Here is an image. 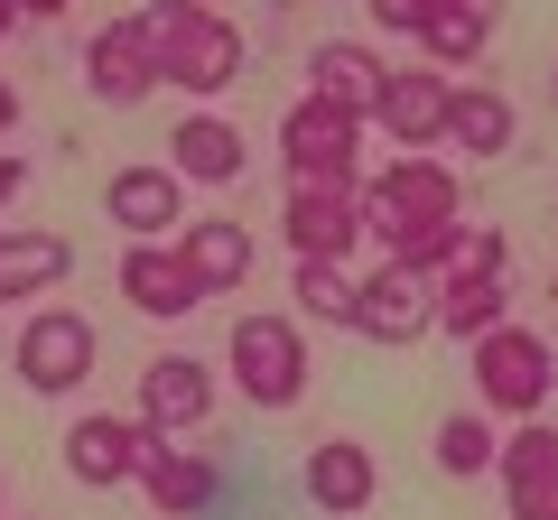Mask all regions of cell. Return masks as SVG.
I'll list each match as a JSON object with an SVG mask.
<instances>
[{
    "label": "cell",
    "instance_id": "obj_1",
    "mask_svg": "<svg viewBox=\"0 0 558 520\" xmlns=\"http://www.w3.org/2000/svg\"><path fill=\"white\" fill-rule=\"evenodd\" d=\"M140 38H149V57H159V84H178V94L215 102L242 84V28L223 20V10H186V0H149V10H131Z\"/></svg>",
    "mask_w": 558,
    "mask_h": 520
},
{
    "label": "cell",
    "instance_id": "obj_2",
    "mask_svg": "<svg viewBox=\"0 0 558 520\" xmlns=\"http://www.w3.org/2000/svg\"><path fill=\"white\" fill-rule=\"evenodd\" d=\"M549 391H558V344L549 335H531V325H512L502 317L494 335H475V400H484V419H539L549 409Z\"/></svg>",
    "mask_w": 558,
    "mask_h": 520
},
{
    "label": "cell",
    "instance_id": "obj_3",
    "mask_svg": "<svg viewBox=\"0 0 558 520\" xmlns=\"http://www.w3.org/2000/svg\"><path fill=\"white\" fill-rule=\"evenodd\" d=\"M223 362H233V381H242V400L252 409H299V391H307V335H299V317H279V307H260V317H233V344H223Z\"/></svg>",
    "mask_w": 558,
    "mask_h": 520
},
{
    "label": "cell",
    "instance_id": "obj_4",
    "mask_svg": "<svg viewBox=\"0 0 558 520\" xmlns=\"http://www.w3.org/2000/svg\"><path fill=\"white\" fill-rule=\"evenodd\" d=\"M457 205H465V186H457V168L447 159H391L373 186H363V242H381L391 251L400 233H418V223H457Z\"/></svg>",
    "mask_w": 558,
    "mask_h": 520
},
{
    "label": "cell",
    "instance_id": "obj_5",
    "mask_svg": "<svg viewBox=\"0 0 558 520\" xmlns=\"http://www.w3.org/2000/svg\"><path fill=\"white\" fill-rule=\"evenodd\" d=\"M363 177H289V205H279V233L299 260H344L363 242Z\"/></svg>",
    "mask_w": 558,
    "mask_h": 520
},
{
    "label": "cell",
    "instance_id": "obj_6",
    "mask_svg": "<svg viewBox=\"0 0 558 520\" xmlns=\"http://www.w3.org/2000/svg\"><path fill=\"white\" fill-rule=\"evenodd\" d=\"M94 317H75V307H38V317L20 325V381L38 391V400H65V391H84L94 381Z\"/></svg>",
    "mask_w": 558,
    "mask_h": 520
},
{
    "label": "cell",
    "instance_id": "obj_7",
    "mask_svg": "<svg viewBox=\"0 0 558 520\" xmlns=\"http://www.w3.org/2000/svg\"><path fill=\"white\" fill-rule=\"evenodd\" d=\"M428 317H438V288L410 280V270H391L381 260L373 280H354V317H344V335L381 344V354H410L418 335H428Z\"/></svg>",
    "mask_w": 558,
    "mask_h": 520
},
{
    "label": "cell",
    "instance_id": "obj_8",
    "mask_svg": "<svg viewBox=\"0 0 558 520\" xmlns=\"http://www.w3.org/2000/svg\"><path fill=\"white\" fill-rule=\"evenodd\" d=\"M102 214H112V233H131V242H178V233H186V177H178L168 159L112 168Z\"/></svg>",
    "mask_w": 558,
    "mask_h": 520
},
{
    "label": "cell",
    "instance_id": "obj_9",
    "mask_svg": "<svg viewBox=\"0 0 558 520\" xmlns=\"http://www.w3.org/2000/svg\"><path fill=\"white\" fill-rule=\"evenodd\" d=\"M279 159H289V177H354L363 121H344L336 102H317V94H299L279 112Z\"/></svg>",
    "mask_w": 558,
    "mask_h": 520
},
{
    "label": "cell",
    "instance_id": "obj_10",
    "mask_svg": "<svg viewBox=\"0 0 558 520\" xmlns=\"http://www.w3.org/2000/svg\"><path fill=\"white\" fill-rule=\"evenodd\" d=\"M140 437H196L205 419H215V372H205L196 354H159L149 372H140Z\"/></svg>",
    "mask_w": 558,
    "mask_h": 520
},
{
    "label": "cell",
    "instance_id": "obj_11",
    "mask_svg": "<svg viewBox=\"0 0 558 520\" xmlns=\"http://www.w3.org/2000/svg\"><path fill=\"white\" fill-rule=\"evenodd\" d=\"M447 102H457V75H438V65H391V84H381L373 121L391 131V149L428 159V149L447 140Z\"/></svg>",
    "mask_w": 558,
    "mask_h": 520
},
{
    "label": "cell",
    "instance_id": "obj_12",
    "mask_svg": "<svg viewBox=\"0 0 558 520\" xmlns=\"http://www.w3.org/2000/svg\"><path fill=\"white\" fill-rule=\"evenodd\" d=\"M502 474V511L512 520H558V428L549 419H521L494 456Z\"/></svg>",
    "mask_w": 558,
    "mask_h": 520
},
{
    "label": "cell",
    "instance_id": "obj_13",
    "mask_svg": "<svg viewBox=\"0 0 558 520\" xmlns=\"http://www.w3.org/2000/svg\"><path fill=\"white\" fill-rule=\"evenodd\" d=\"M84 84H94V102H112V112H131V102L159 94V57H149V38H140L131 10L94 28V47H84Z\"/></svg>",
    "mask_w": 558,
    "mask_h": 520
},
{
    "label": "cell",
    "instance_id": "obj_14",
    "mask_svg": "<svg viewBox=\"0 0 558 520\" xmlns=\"http://www.w3.org/2000/svg\"><path fill=\"white\" fill-rule=\"evenodd\" d=\"M131 483H140L149 502H159L168 520H196L205 502L223 493V465H215V456H186L178 437H140V465H131Z\"/></svg>",
    "mask_w": 558,
    "mask_h": 520
},
{
    "label": "cell",
    "instance_id": "obj_15",
    "mask_svg": "<svg viewBox=\"0 0 558 520\" xmlns=\"http://www.w3.org/2000/svg\"><path fill=\"white\" fill-rule=\"evenodd\" d=\"M299 493L317 502L326 520H354V511H373V493H381V465H373V446H363V437H326V446H307V465H299Z\"/></svg>",
    "mask_w": 558,
    "mask_h": 520
},
{
    "label": "cell",
    "instance_id": "obj_16",
    "mask_svg": "<svg viewBox=\"0 0 558 520\" xmlns=\"http://www.w3.org/2000/svg\"><path fill=\"white\" fill-rule=\"evenodd\" d=\"M168 168H178L186 186H242V168H252V140H242L223 112H186L178 131H168Z\"/></svg>",
    "mask_w": 558,
    "mask_h": 520
},
{
    "label": "cell",
    "instance_id": "obj_17",
    "mask_svg": "<svg viewBox=\"0 0 558 520\" xmlns=\"http://www.w3.org/2000/svg\"><path fill=\"white\" fill-rule=\"evenodd\" d=\"M140 465V419H112V409H94V419L65 428V474L84 483V493H121Z\"/></svg>",
    "mask_w": 558,
    "mask_h": 520
},
{
    "label": "cell",
    "instance_id": "obj_18",
    "mask_svg": "<svg viewBox=\"0 0 558 520\" xmlns=\"http://www.w3.org/2000/svg\"><path fill=\"white\" fill-rule=\"evenodd\" d=\"M381 84H391V65H381L363 38H326L317 57H307V94H317V102H336L344 121H373Z\"/></svg>",
    "mask_w": 558,
    "mask_h": 520
},
{
    "label": "cell",
    "instance_id": "obj_19",
    "mask_svg": "<svg viewBox=\"0 0 558 520\" xmlns=\"http://www.w3.org/2000/svg\"><path fill=\"white\" fill-rule=\"evenodd\" d=\"M168 251H178V270L196 280V298H223V288H242V280H252V233H242L233 214L186 223V233L168 242Z\"/></svg>",
    "mask_w": 558,
    "mask_h": 520
},
{
    "label": "cell",
    "instance_id": "obj_20",
    "mask_svg": "<svg viewBox=\"0 0 558 520\" xmlns=\"http://www.w3.org/2000/svg\"><path fill=\"white\" fill-rule=\"evenodd\" d=\"M112 280H121V298H131L140 317H186V307H205L168 242H121V270H112Z\"/></svg>",
    "mask_w": 558,
    "mask_h": 520
},
{
    "label": "cell",
    "instance_id": "obj_21",
    "mask_svg": "<svg viewBox=\"0 0 558 520\" xmlns=\"http://www.w3.org/2000/svg\"><path fill=\"white\" fill-rule=\"evenodd\" d=\"M75 270V242L65 233H0V307H28Z\"/></svg>",
    "mask_w": 558,
    "mask_h": 520
},
{
    "label": "cell",
    "instance_id": "obj_22",
    "mask_svg": "<svg viewBox=\"0 0 558 520\" xmlns=\"http://www.w3.org/2000/svg\"><path fill=\"white\" fill-rule=\"evenodd\" d=\"M438 288V317H428V335L447 344H475L502 325V307H512V280H428Z\"/></svg>",
    "mask_w": 558,
    "mask_h": 520
},
{
    "label": "cell",
    "instance_id": "obj_23",
    "mask_svg": "<svg viewBox=\"0 0 558 520\" xmlns=\"http://www.w3.org/2000/svg\"><path fill=\"white\" fill-rule=\"evenodd\" d=\"M512 102L494 94V84H457V102H447V140L465 149V159H502L512 149Z\"/></svg>",
    "mask_w": 558,
    "mask_h": 520
},
{
    "label": "cell",
    "instance_id": "obj_24",
    "mask_svg": "<svg viewBox=\"0 0 558 520\" xmlns=\"http://www.w3.org/2000/svg\"><path fill=\"white\" fill-rule=\"evenodd\" d=\"M418 47H428L418 65H438V75H457V65H475L484 47H494V10H484V0H457V10H438V20L418 28Z\"/></svg>",
    "mask_w": 558,
    "mask_h": 520
},
{
    "label": "cell",
    "instance_id": "obj_25",
    "mask_svg": "<svg viewBox=\"0 0 558 520\" xmlns=\"http://www.w3.org/2000/svg\"><path fill=\"white\" fill-rule=\"evenodd\" d=\"M428 456H438V474H447V483H475V474H494L502 437H494V419H484V409H457V419H438Z\"/></svg>",
    "mask_w": 558,
    "mask_h": 520
},
{
    "label": "cell",
    "instance_id": "obj_26",
    "mask_svg": "<svg viewBox=\"0 0 558 520\" xmlns=\"http://www.w3.org/2000/svg\"><path fill=\"white\" fill-rule=\"evenodd\" d=\"M289 307H307L317 325H344V317H354V280H344V260H299V270H289Z\"/></svg>",
    "mask_w": 558,
    "mask_h": 520
},
{
    "label": "cell",
    "instance_id": "obj_27",
    "mask_svg": "<svg viewBox=\"0 0 558 520\" xmlns=\"http://www.w3.org/2000/svg\"><path fill=\"white\" fill-rule=\"evenodd\" d=\"M502 270H512L502 233H484V223H457V260H447V280H502Z\"/></svg>",
    "mask_w": 558,
    "mask_h": 520
},
{
    "label": "cell",
    "instance_id": "obj_28",
    "mask_svg": "<svg viewBox=\"0 0 558 520\" xmlns=\"http://www.w3.org/2000/svg\"><path fill=\"white\" fill-rule=\"evenodd\" d=\"M20 196H28V159H0V214H10Z\"/></svg>",
    "mask_w": 558,
    "mask_h": 520
},
{
    "label": "cell",
    "instance_id": "obj_29",
    "mask_svg": "<svg viewBox=\"0 0 558 520\" xmlns=\"http://www.w3.org/2000/svg\"><path fill=\"white\" fill-rule=\"evenodd\" d=\"M75 0H10V20H65Z\"/></svg>",
    "mask_w": 558,
    "mask_h": 520
},
{
    "label": "cell",
    "instance_id": "obj_30",
    "mask_svg": "<svg viewBox=\"0 0 558 520\" xmlns=\"http://www.w3.org/2000/svg\"><path fill=\"white\" fill-rule=\"evenodd\" d=\"M10 131H20V84L0 75V140H10Z\"/></svg>",
    "mask_w": 558,
    "mask_h": 520
},
{
    "label": "cell",
    "instance_id": "obj_31",
    "mask_svg": "<svg viewBox=\"0 0 558 520\" xmlns=\"http://www.w3.org/2000/svg\"><path fill=\"white\" fill-rule=\"evenodd\" d=\"M418 10H428V20H438V10H457V0H418Z\"/></svg>",
    "mask_w": 558,
    "mask_h": 520
},
{
    "label": "cell",
    "instance_id": "obj_32",
    "mask_svg": "<svg viewBox=\"0 0 558 520\" xmlns=\"http://www.w3.org/2000/svg\"><path fill=\"white\" fill-rule=\"evenodd\" d=\"M10 28H20V20H10V0H0V38H10Z\"/></svg>",
    "mask_w": 558,
    "mask_h": 520
},
{
    "label": "cell",
    "instance_id": "obj_33",
    "mask_svg": "<svg viewBox=\"0 0 558 520\" xmlns=\"http://www.w3.org/2000/svg\"><path fill=\"white\" fill-rule=\"evenodd\" d=\"M186 10H223V0H186Z\"/></svg>",
    "mask_w": 558,
    "mask_h": 520
},
{
    "label": "cell",
    "instance_id": "obj_34",
    "mask_svg": "<svg viewBox=\"0 0 558 520\" xmlns=\"http://www.w3.org/2000/svg\"><path fill=\"white\" fill-rule=\"evenodd\" d=\"M549 94H558V65H549Z\"/></svg>",
    "mask_w": 558,
    "mask_h": 520
},
{
    "label": "cell",
    "instance_id": "obj_35",
    "mask_svg": "<svg viewBox=\"0 0 558 520\" xmlns=\"http://www.w3.org/2000/svg\"><path fill=\"white\" fill-rule=\"evenodd\" d=\"M549 307H558V280H549Z\"/></svg>",
    "mask_w": 558,
    "mask_h": 520
},
{
    "label": "cell",
    "instance_id": "obj_36",
    "mask_svg": "<svg viewBox=\"0 0 558 520\" xmlns=\"http://www.w3.org/2000/svg\"><path fill=\"white\" fill-rule=\"evenodd\" d=\"M0 502H10V493H0Z\"/></svg>",
    "mask_w": 558,
    "mask_h": 520
}]
</instances>
